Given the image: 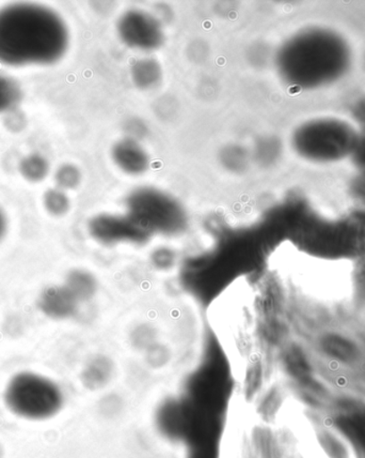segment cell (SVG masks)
Returning <instances> with one entry per match:
<instances>
[{
	"instance_id": "6da1fadb",
	"label": "cell",
	"mask_w": 365,
	"mask_h": 458,
	"mask_svg": "<svg viewBox=\"0 0 365 458\" xmlns=\"http://www.w3.org/2000/svg\"><path fill=\"white\" fill-rule=\"evenodd\" d=\"M69 30L50 8L14 4L0 9V64H53L68 51Z\"/></svg>"
},
{
	"instance_id": "7a4b0ae2",
	"label": "cell",
	"mask_w": 365,
	"mask_h": 458,
	"mask_svg": "<svg viewBox=\"0 0 365 458\" xmlns=\"http://www.w3.org/2000/svg\"><path fill=\"white\" fill-rule=\"evenodd\" d=\"M4 403L16 417L29 421H46L62 411L64 394L51 378L24 370L8 381L4 391Z\"/></svg>"
},
{
	"instance_id": "3957f363",
	"label": "cell",
	"mask_w": 365,
	"mask_h": 458,
	"mask_svg": "<svg viewBox=\"0 0 365 458\" xmlns=\"http://www.w3.org/2000/svg\"><path fill=\"white\" fill-rule=\"evenodd\" d=\"M129 216L145 232L177 233L187 225V214L176 199L161 191L144 188L128 199Z\"/></svg>"
},
{
	"instance_id": "277c9868",
	"label": "cell",
	"mask_w": 365,
	"mask_h": 458,
	"mask_svg": "<svg viewBox=\"0 0 365 458\" xmlns=\"http://www.w3.org/2000/svg\"><path fill=\"white\" fill-rule=\"evenodd\" d=\"M117 34L125 47L143 53L158 50L166 40L161 21L153 14L138 9L129 10L120 16Z\"/></svg>"
},
{
	"instance_id": "5b68a950",
	"label": "cell",
	"mask_w": 365,
	"mask_h": 458,
	"mask_svg": "<svg viewBox=\"0 0 365 458\" xmlns=\"http://www.w3.org/2000/svg\"><path fill=\"white\" fill-rule=\"evenodd\" d=\"M92 238L101 243L117 242L120 240L137 239L145 236L146 232L127 217L100 215L91 219L88 225Z\"/></svg>"
},
{
	"instance_id": "8992f818",
	"label": "cell",
	"mask_w": 365,
	"mask_h": 458,
	"mask_svg": "<svg viewBox=\"0 0 365 458\" xmlns=\"http://www.w3.org/2000/svg\"><path fill=\"white\" fill-rule=\"evenodd\" d=\"M111 154L114 165L129 176H143L149 171L150 156L138 140L129 136L119 140L113 144Z\"/></svg>"
},
{
	"instance_id": "52a82bcc",
	"label": "cell",
	"mask_w": 365,
	"mask_h": 458,
	"mask_svg": "<svg viewBox=\"0 0 365 458\" xmlns=\"http://www.w3.org/2000/svg\"><path fill=\"white\" fill-rule=\"evenodd\" d=\"M79 302L64 285L48 286L40 293L37 307L46 318L65 320L78 313Z\"/></svg>"
},
{
	"instance_id": "ba28073f",
	"label": "cell",
	"mask_w": 365,
	"mask_h": 458,
	"mask_svg": "<svg viewBox=\"0 0 365 458\" xmlns=\"http://www.w3.org/2000/svg\"><path fill=\"white\" fill-rule=\"evenodd\" d=\"M63 285L79 303L94 300L100 288L96 276L92 272L81 268L70 270L65 276Z\"/></svg>"
},
{
	"instance_id": "9c48e42d",
	"label": "cell",
	"mask_w": 365,
	"mask_h": 458,
	"mask_svg": "<svg viewBox=\"0 0 365 458\" xmlns=\"http://www.w3.org/2000/svg\"><path fill=\"white\" fill-rule=\"evenodd\" d=\"M130 79L141 90H151L161 84L162 69L160 63L152 57L135 60L130 65Z\"/></svg>"
},
{
	"instance_id": "30bf717a",
	"label": "cell",
	"mask_w": 365,
	"mask_h": 458,
	"mask_svg": "<svg viewBox=\"0 0 365 458\" xmlns=\"http://www.w3.org/2000/svg\"><path fill=\"white\" fill-rule=\"evenodd\" d=\"M19 171L29 182H41L50 174V163L45 157L32 154L21 160Z\"/></svg>"
},
{
	"instance_id": "8fae6325",
	"label": "cell",
	"mask_w": 365,
	"mask_h": 458,
	"mask_svg": "<svg viewBox=\"0 0 365 458\" xmlns=\"http://www.w3.org/2000/svg\"><path fill=\"white\" fill-rule=\"evenodd\" d=\"M337 427L353 444L365 450V413H353L342 417L337 421Z\"/></svg>"
},
{
	"instance_id": "7c38bea8",
	"label": "cell",
	"mask_w": 365,
	"mask_h": 458,
	"mask_svg": "<svg viewBox=\"0 0 365 458\" xmlns=\"http://www.w3.org/2000/svg\"><path fill=\"white\" fill-rule=\"evenodd\" d=\"M21 87L15 81L0 74V114L12 112L21 100Z\"/></svg>"
},
{
	"instance_id": "4fadbf2b",
	"label": "cell",
	"mask_w": 365,
	"mask_h": 458,
	"mask_svg": "<svg viewBox=\"0 0 365 458\" xmlns=\"http://www.w3.org/2000/svg\"><path fill=\"white\" fill-rule=\"evenodd\" d=\"M43 205L53 216H63L71 208V201L65 191L58 188L48 189L43 195Z\"/></svg>"
},
{
	"instance_id": "5bb4252c",
	"label": "cell",
	"mask_w": 365,
	"mask_h": 458,
	"mask_svg": "<svg viewBox=\"0 0 365 458\" xmlns=\"http://www.w3.org/2000/svg\"><path fill=\"white\" fill-rule=\"evenodd\" d=\"M54 182L60 190H74L81 182V172L78 166L63 165L54 173Z\"/></svg>"
},
{
	"instance_id": "9a60e30c",
	"label": "cell",
	"mask_w": 365,
	"mask_h": 458,
	"mask_svg": "<svg viewBox=\"0 0 365 458\" xmlns=\"http://www.w3.org/2000/svg\"><path fill=\"white\" fill-rule=\"evenodd\" d=\"M327 349L337 358H351L353 354V348L350 344L340 339L331 340L327 345Z\"/></svg>"
},
{
	"instance_id": "2e32d148",
	"label": "cell",
	"mask_w": 365,
	"mask_h": 458,
	"mask_svg": "<svg viewBox=\"0 0 365 458\" xmlns=\"http://www.w3.org/2000/svg\"><path fill=\"white\" fill-rule=\"evenodd\" d=\"M239 151L241 150H237L236 148H231L226 151L225 160L223 161H225V165L232 168V170H237V168L245 166V163L236 160H246L243 152Z\"/></svg>"
},
{
	"instance_id": "e0dca14e",
	"label": "cell",
	"mask_w": 365,
	"mask_h": 458,
	"mask_svg": "<svg viewBox=\"0 0 365 458\" xmlns=\"http://www.w3.org/2000/svg\"><path fill=\"white\" fill-rule=\"evenodd\" d=\"M8 231V219L4 210L0 208V242L4 238Z\"/></svg>"
}]
</instances>
